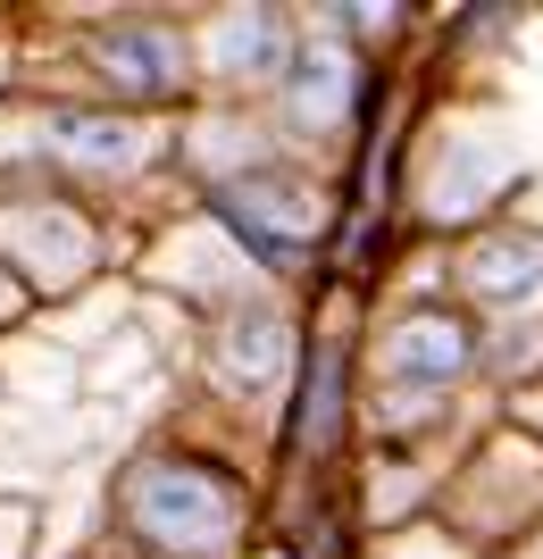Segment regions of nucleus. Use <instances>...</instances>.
I'll return each mask as SVG.
<instances>
[{
	"label": "nucleus",
	"instance_id": "obj_11",
	"mask_svg": "<svg viewBox=\"0 0 543 559\" xmlns=\"http://www.w3.org/2000/svg\"><path fill=\"white\" fill-rule=\"evenodd\" d=\"M334 109H343V59H318L309 84H302V117L318 126V117H334Z\"/></svg>",
	"mask_w": 543,
	"mask_h": 559
},
{
	"label": "nucleus",
	"instance_id": "obj_7",
	"mask_svg": "<svg viewBox=\"0 0 543 559\" xmlns=\"http://www.w3.org/2000/svg\"><path fill=\"white\" fill-rule=\"evenodd\" d=\"M50 142L68 151L75 167H134L142 159V134L126 117H84V109H59L50 117Z\"/></svg>",
	"mask_w": 543,
	"mask_h": 559
},
{
	"label": "nucleus",
	"instance_id": "obj_1",
	"mask_svg": "<svg viewBox=\"0 0 543 559\" xmlns=\"http://www.w3.org/2000/svg\"><path fill=\"white\" fill-rule=\"evenodd\" d=\"M126 510L160 551H217L235 535V492L201 467H142L126 485Z\"/></svg>",
	"mask_w": 543,
	"mask_h": 559
},
{
	"label": "nucleus",
	"instance_id": "obj_2",
	"mask_svg": "<svg viewBox=\"0 0 543 559\" xmlns=\"http://www.w3.org/2000/svg\"><path fill=\"white\" fill-rule=\"evenodd\" d=\"M217 201H226V217L243 226V242H251L268 267H293V259L318 242V226H327V210H318V192H309L302 176H243V185H226Z\"/></svg>",
	"mask_w": 543,
	"mask_h": 559
},
{
	"label": "nucleus",
	"instance_id": "obj_4",
	"mask_svg": "<svg viewBox=\"0 0 543 559\" xmlns=\"http://www.w3.org/2000/svg\"><path fill=\"white\" fill-rule=\"evenodd\" d=\"M101 75H109L126 100H167L185 84V50H176V34H160V25H118V34H101Z\"/></svg>",
	"mask_w": 543,
	"mask_h": 559
},
{
	"label": "nucleus",
	"instance_id": "obj_5",
	"mask_svg": "<svg viewBox=\"0 0 543 559\" xmlns=\"http://www.w3.org/2000/svg\"><path fill=\"white\" fill-rule=\"evenodd\" d=\"M210 59H217V75H235V84H268V75H284V59H293V34H284L276 9H235V17H217Z\"/></svg>",
	"mask_w": 543,
	"mask_h": 559
},
{
	"label": "nucleus",
	"instance_id": "obj_3",
	"mask_svg": "<svg viewBox=\"0 0 543 559\" xmlns=\"http://www.w3.org/2000/svg\"><path fill=\"white\" fill-rule=\"evenodd\" d=\"M469 326L451 318V309H410L402 326L385 334V368L402 376V384H451V376L469 368Z\"/></svg>",
	"mask_w": 543,
	"mask_h": 559
},
{
	"label": "nucleus",
	"instance_id": "obj_10",
	"mask_svg": "<svg viewBox=\"0 0 543 559\" xmlns=\"http://www.w3.org/2000/svg\"><path fill=\"white\" fill-rule=\"evenodd\" d=\"M334 393H343V359H318V384H309V418H302V443H327L334 435Z\"/></svg>",
	"mask_w": 543,
	"mask_h": 559
},
{
	"label": "nucleus",
	"instance_id": "obj_12",
	"mask_svg": "<svg viewBox=\"0 0 543 559\" xmlns=\"http://www.w3.org/2000/svg\"><path fill=\"white\" fill-rule=\"evenodd\" d=\"M9 309H17V276H9V267H0V318H9Z\"/></svg>",
	"mask_w": 543,
	"mask_h": 559
},
{
	"label": "nucleus",
	"instance_id": "obj_9",
	"mask_svg": "<svg viewBox=\"0 0 543 559\" xmlns=\"http://www.w3.org/2000/svg\"><path fill=\"white\" fill-rule=\"evenodd\" d=\"M494 176H501V159H485V151H476V159H460V176H444V185H435V210H444V217H469L476 192L494 185Z\"/></svg>",
	"mask_w": 543,
	"mask_h": 559
},
{
	"label": "nucleus",
	"instance_id": "obj_8",
	"mask_svg": "<svg viewBox=\"0 0 543 559\" xmlns=\"http://www.w3.org/2000/svg\"><path fill=\"white\" fill-rule=\"evenodd\" d=\"M226 376L235 384H268V376L284 368V318L276 309H260V318H235V334H226Z\"/></svg>",
	"mask_w": 543,
	"mask_h": 559
},
{
	"label": "nucleus",
	"instance_id": "obj_6",
	"mask_svg": "<svg viewBox=\"0 0 543 559\" xmlns=\"http://www.w3.org/2000/svg\"><path fill=\"white\" fill-rule=\"evenodd\" d=\"M469 293L476 301H543V242L527 234H494V242H476L469 251Z\"/></svg>",
	"mask_w": 543,
	"mask_h": 559
}]
</instances>
